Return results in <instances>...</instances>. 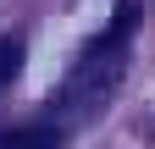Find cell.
<instances>
[{
  "instance_id": "6da1fadb",
  "label": "cell",
  "mask_w": 155,
  "mask_h": 149,
  "mask_svg": "<svg viewBox=\"0 0 155 149\" xmlns=\"http://www.w3.org/2000/svg\"><path fill=\"white\" fill-rule=\"evenodd\" d=\"M22 72V39H0V88Z\"/></svg>"
},
{
  "instance_id": "7a4b0ae2",
  "label": "cell",
  "mask_w": 155,
  "mask_h": 149,
  "mask_svg": "<svg viewBox=\"0 0 155 149\" xmlns=\"http://www.w3.org/2000/svg\"><path fill=\"white\" fill-rule=\"evenodd\" d=\"M0 149H55V133H11V138H0Z\"/></svg>"
}]
</instances>
